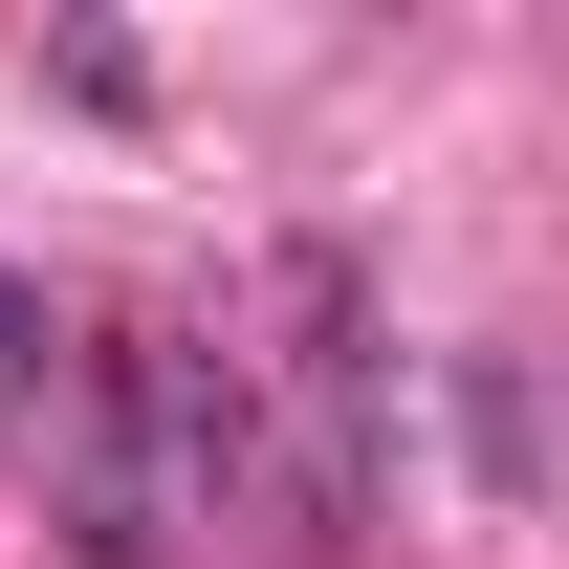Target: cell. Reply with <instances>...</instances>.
<instances>
[{
	"mask_svg": "<svg viewBox=\"0 0 569 569\" xmlns=\"http://www.w3.org/2000/svg\"><path fill=\"white\" fill-rule=\"evenodd\" d=\"M460 438H482V503L548 482V438H526V372H503V351H460Z\"/></svg>",
	"mask_w": 569,
	"mask_h": 569,
	"instance_id": "6da1fadb",
	"label": "cell"
},
{
	"mask_svg": "<svg viewBox=\"0 0 569 569\" xmlns=\"http://www.w3.org/2000/svg\"><path fill=\"white\" fill-rule=\"evenodd\" d=\"M0 395H44V284H0Z\"/></svg>",
	"mask_w": 569,
	"mask_h": 569,
	"instance_id": "7a4b0ae2",
	"label": "cell"
}]
</instances>
